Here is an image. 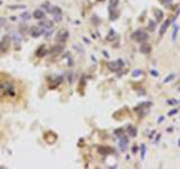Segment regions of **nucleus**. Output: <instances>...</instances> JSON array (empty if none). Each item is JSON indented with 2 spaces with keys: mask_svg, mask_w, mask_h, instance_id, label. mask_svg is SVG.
Returning a JSON list of instances; mask_svg holds the SVG:
<instances>
[{
  "mask_svg": "<svg viewBox=\"0 0 180 169\" xmlns=\"http://www.w3.org/2000/svg\"><path fill=\"white\" fill-rule=\"evenodd\" d=\"M18 95L16 83L9 76L0 73V100L6 98H15Z\"/></svg>",
  "mask_w": 180,
  "mask_h": 169,
  "instance_id": "f257e3e1",
  "label": "nucleus"
},
{
  "mask_svg": "<svg viewBox=\"0 0 180 169\" xmlns=\"http://www.w3.org/2000/svg\"><path fill=\"white\" fill-rule=\"evenodd\" d=\"M132 38H133V40H135L136 42L143 43V42H145V41L148 38V35L145 33V32L141 31V29H137L136 32H134V33L132 34Z\"/></svg>",
  "mask_w": 180,
  "mask_h": 169,
  "instance_id": "f03ea898",
  "label": "nucleus"
},
{
  "mask_svg": "<svg viewBox=\"0 0 180 169\" xmlns=\"http://www.w3.org/2000/svg\"><path fill=\"white\" fill-rule=\"evenodd\" d=\"M10 46V37L9 36H4L2 40L0 41V52H7Z\"/></svg>",
  "mask_w": 180,
  "mask_h": 169,
  "instance_id": "7ed1b4c3",
  "label": "nucleus"
},
{
  "mask_svg": "<svg viewBox=\"0 0 180 169\" xmlns=\"http://www.w3.org/2000/svg\"><path fill=\"white\" fill-rule=\"evenodd\" d=\"M68 37H69V32L65 28L60 29L58 32V34H56V41L58 42H65L68 40Z\"/></svg>",
  "mask_w": 180,
  "mask_h": 169,
  "instance_id": "20e7f679",
  "label": "nucleus"
},
{
  "mask_svg": "<svg viewBox=\"0 0 180 169\" xmlns=\"http://www.w3.org/2000/svg\"><path fill=\"white\" fill-rule=\"evenodd\" d=\"M123 61L122 60H117V61H114V62H109L108 63V69L110 71H118L122 67H123Z\"/></svg>",
  "mask_w": 180,
  "mask_h": 169,
  "instance_id": "39448f33",
  "label": "nucleus"
},
{
  "mask_svg": "<svg viewBox=\"0 0 180 169\" xmlns=\"http://www.w3.org/2000/svg\"><path fill=\"white\" fill-rule=\"evenodd\" d=\"M127 143H128V139L126 136H124V135H122L119 137V149L122 151H125L126 148H127Z\"/></svg>",
  "mask_w": 180,
  "mask_h": 169,
  "instance_id": "423d86ee",
  "label": "nucleus"
},
{
  "mask_svg": "<svg viewBox=\"0 0 180 169\" xmlns=\"http://www.w3.org/2000/svg\"><path fill=\"white\" fill-rule=\"evenodd\" d=\"M53 22L52 20H48V19H45V20H42L40 22V26L43 27V28H46V29H51L53 28Z\"/></svg>",
  "mask_w": 180,
  "mask_h": 169,
  "instance_id": "0eeeda50",
  "label": "nucleus"
},
{
  "mask_svg": "<svg viewBox=\"0 0 180 169\" xmlns=\"http://www.w3.org/2000/svg\"><path fill=\"white\" fill-rule=\"evenodd\" d=\"M45 33V29L43 28H36V27H34V28H32V36L33 37H38V36H40L42 34Z\"/></svg>",
  "mask_w": 180,
  "mask_h": 169,
  "instance_id": "6e6552de",
  "label": "nucleus"
},
{
  "mask_svg": "<svg viewBox=\"0 0 180 169\" xmlns=\"http://www.w3.org/2000/svg\"><path fill=\"white\" fill-rule=\"evenodd\" d=\"M46 54H47V50L44 45H43V46H40L38 50L36 51V56H38V58H43V56H45Z\"/></svg>",
  "mask_w": 180,
  "mask_h": 169,
  "instance_id": "1a4fd4ad",
  "label": "nucleus"
},
{
  "mask_svg": "<svg viewBox=\"0 0 180 169\" xmlns=\"http://www.w3.org/2000/svg\"><path fill=\"white\" fill-rule=\"evenodd\" d=\"M112 151V150L110 148H108V146H99L98 148V152L102 155H107L108 153H110Z\"/></svg>",
  "mask_w": 180,
  "mask_h": 169,
  "instance_id": "9d476101",
  "label": "nucleus"
},
{
  "mask_svg": "<svg viewBox=\"0 0 180 169\" xmlns=\"http://www.w3.org/2000/svg\"><path fill=\"white\" fill-rule=\"evenodd\" d=\"M169 25H170V19H166L161 26V29H160V32H159L160 35H163V34L166 33V28L169 27Z\"/></svg>",
  "mask_w": 180,
  "mask_h": 169,
  "instance_id": "9b49d317",
  "label": "nucleus"
},
{
  "mask_svg": "<svg viewBox=\"0 0 180 169\" xmlns=\"http://www.w3.org/2000/svg\"><path fill=\"white\" fill-rule=\"evenodd\" d=\"M44 13H43V10H40V9H37V10L34 11L33 14V17L35 18V19H42V18H44Z\"/></svg>",
  "mask_w": 180,
  "mask_h": 169,
  "instance_id": "f8f14e48",
  "label": "nucleus"
},
{
  "mask_svg": "<svg viewBox=\"0 0 180 169\" xmlns=\"http://www.w3.org/2000/svg\"><path fill=\"white\" fill-rule=\"evenodd\" d=\"M140 51H141V53H144V54H148L151 52V46L148 44H143L141 46V49H140Z\"/></svg>",
  "mask_w": 180,
  "mask_h": 169,
  "instance_id": "ddd939ff",
  "label": "nucleus"
},
{
  "mask_svg": "<svg viewBox=\"0 0 180 169\" xmlns=\"http://www.w3.org/2000/svg\"><path fill=\"white\" fill-rule=\"evenodd\" d=\"M48 13H51V14H53V15H58V14H61V9L58 8V7H56V6H54V7H50V9H48Z\"/></svg>",
  "mask_w": 180,
  "mask_h": 169,
  "instance_id": "4468645a",
  "label": "nucleus"
},
{
  "mask_svg": "<svg viewBox=\"0 0 180 169\" xmlns=\"http://www.w3.org/2000/svg\"><path fill=\"white\" fill-rule=\"evenodd\" d=\"M62 51H63V46H61V45H56V46H54L50 52H52L53 54H58V53H61Z\"/></svg>",
  "mask_w": 180,
  "mask_h": 169,
  "instance_id": "2eb2a0df",
  "label": "nucleus"
},
{
  "mask_svg": "<svg viewBox=\"0 0 180 169\" xmlns=\"http://www.w3.org/2000/svg\"><path fill=\"white\" fill-rule=\"evenodd\" d=\"M12 40H14V42H16V43H18V44H19L20 41H22V35H20L19 33H14Z\"/></svg>",
  "mask_w": 180,
  "mask_h": 169,
  "instance_id": "dca6fc26",
  "label": "nucleus"
},
{
  "mask_svg": "<svg viewBox=\"0 0 180 169\" xmlns=\"http://www.w3.org/2000/svg\"><path fill=\"white\" fill-rule=\"evenodd\" d=\"M155 17H156V20L158 22H160V20H162V17H163V13L160 10H156L155 11Z\"/></svg>",
  "mask_w": 180,
  "mask_h": 169,
  "instance_id": "f3484780",
  "label": "nucleus"
},
{
  "mask_svg": "<svg viewBox=\"0 0 180 169\" xmlns=\"http://www.w3.org/2000/svg\"><path fill=\"white\" fill-rule=\"evenodd\" d=\"M128 133H130V135L132 137H134V136H136L137 131H136V128H135V127H130V128H128Z\"/></svg>",
  "mask_w": 180,
  "mask_h": 169,
  "instance_id": "a211bd4d",
  "label": "nucleus"
},
{
  "mask_svg": "<svg viewBox=\"0 0 180 169\" xmlns=\"http://www.w3.org/2000/svg\"><path fill=\"white\" fill-rule=\"evenodd\" d=\"M155 26H156V23H155V22H153V20H151V22H150V24H148V31H154Z\"/></svg>",
  "mask_w": 180,
  "mask_h": 169,
  "instance_id": "6ab92c4d",
  "label": "nucleus"
},
{
  "mask_svg": "<svg viewBox=\"0 0 180 169\" xmlns=\"http://www.w3.org/2000/svg\"><path fill=\"white\" fill-rule=\"evenodd\" d=\"M118 5V0H110V4H109V9H114L115 7Z\"/></svg>",
  "mask_w": 180,
  "mask_h": 169,
  "instance_id": "aec40b11",
  "label": "nucleus"
},
{
  "mask_svg": "<svg viewBox=\"0 0 180 169\" xmlns=\"http://www.w3.org/2000/svg\"><path fill=\"white\" fill-rule=\"evenodd\" d=\"M178 31H179V26H177V25H176V26H174V29H173V35H172V40H173V41H176V38H177Z\"/></svg>",
  "mask_w": 180,
  "mask_h": 169,
  "instance_id": "412c9836",
  "label": "nucleus"
},
{
  "mask_svg": "<svg viewBox=\"0 0 180 169\" xmlns=\"http://www.w3.org/2000/svg\"><path fill=\"white\" fill-rule=\"evenodd\" d=\"M114 133H115V135H117L118 137H120L122 135H124V131H123V128H118V130H116Z\"/></svg>",
  "mask_w": 180,
  "mask_h": 169,
  "instance_id": "4be33fe9",
  "label": "nucleus"
},
{
  "mask_svg": "<svg viewBox=\"0 0 180 169\" xmlns=\"http://www.w3.org/2000/svg\"><path fill=\"white\" fill-rule=\"evenodd\" d=\"M174 77H176L174 74H173V73H171L170 76H168L166 79H164V83H166V82H169V81H170V80H172V79L174 78Z\"/></svg>",
  "mask_w": 180,
  "mask_h": 169,
  "instance_id": "5701e85b",
  "label": "nucleus"
},
{
  "mask_svg": "<svg viewBox=\"0 0 180 169\" xmlns=\"http://www.w3.org/2000/svg\"><path fill=\"white\" fill-rule=\"evenodd\" d=\"M61 19H62V14L54 15V20H55V22H61Z\"/></svg>",
  "mask_w": 180,
  "mask_h": 169,
  "instance_id": "b1692460",
  "label": "nucleus"
},
{
  "mask_svg": "<svg viewBox=\"0 0 180 169\" xmlns=\"http://www.w3.org/2000/svg\"><path fill=\"white\" fill-rule=\"evenodd\" d=\"M50 7H51V6H50V2H45V4H44V5H43V6H42V9H46V10L48 11Z\"/></svg>",
  "mask_w": 180,
  "mask_h": 169,
  "instance_id": "393cba45",
  "label": "nucleus"
},
{
  "mask_svg": "<svg viewBox=\"0 0 180 169\" xmlns=\"http://www.w3.org/2000/svg\"><path fill=\"white\" fill-rule=\"evenodd\" d=\"M144 157H145V145L142 144V159H144Z\"/></svg>",
  "mask_w": 180,
  "mask_h": 169,
  "instance_id": "a878e982",
  "label": "nucleus"
},
{
  "mask_svg": "<svg viewBox=\"0 0 180 169\" xmlns=\"http://www.w3.org/2000/svg\"><path fill=\"white\" fill-rule=\"evenodd\" d=\"M141 73H142L141 70H135V71L133 72V76H134V77H137V76H140Z\"/></svg>",
  "mask_w": 180,
  "mask_h": 169,
  "instance_id": "bb28decb",
  "label": "nucleus"
},
{
  "mask_svg": "<svg viewBox=\"0 0 180 169\" xmlns=\"http://www.w3.org/2000/svg\"><path fill=\"white\" fill-rule=\"evenodd\" d=\"M28 17H29V15H28L27 13L22 14V19H25V20H26V19H28Z\"/></svg>",
  "mask_w": 180,
  "mask_h": 169,
  "instance_id": "cd10ccee",
  "label": "nucleus"
},
{
  "mask_svg": "<svg viewBox=\"0 0 180 169\" xmlns=\"http://www.w3.org/2000/svg\"><path fill=\"white\" fill-rule=\"evenodd\" d=\"M177 113H178L177 109H173V110H171V112H169V116H172V115L177 114Z\"/></svg>",
  "mask_w": 180,
  "mask_h": 169,
  "instance_id": "c85d7f7f",
  "label": "nucleus"
},
{
  "mask_svg": "<svg viewBox=\"0 0 180 169\" xmlns=\"http://www.w3.org/2000/svg\"><path fill=\"white\" fill-rule=\"evenodd\" d=\"M176 103H177V100H176V99H169V100H168V104H171V105H174Z\"/></svg>",
  "mask_w": 180,
  "mask_h": 169,
  "instance_id": "c756f323",
  "label": "nucleus"
},
{
  "mask_svg": "<svg viewBox=\"0 0 180 169\" xmlns=\"http://www.w3.org/2000/svg\"><path fill=\"white\" fill-rule=\"evenodd\" d=\"M9 8H24V6H9Z\"/></svg>",
  "mask_w": 180,
  "mask_h": 169,
  "instance_id": "7c9ffc66",
  "label": "nucleus"
},
{
  "mask_svg": "<svg viewBox=\"0 0 180 169\" xmlns=\"http://www.w3.org/2000/svg\"><path fill=\"white\" fill-rule=\"evenodd\" d=\"M151 73H152V76L158 77V72H156V71H151Z\"/></svg>",
  "mask_w": 180,
  "mask_h": 169,
  "instance_id": "2f4dec72",
  "label": "nucleus"
},
{
  "mask_svg": "<svg viewBox=\"0 0 180 169\" xmlns=\"http://www.w3.org/2000/svg\"><path fill=\"white\" fill-rule=\"evenodd\" d=\"M4 23V18H0V26H1Z\"/></svg>",
  "mask_w": 180,
  "mask_h": 169,
  "instance_id": "473e14b6",
  "label": "nucleus"
},
{
  "mask_svg": "<svg viewBox=\"0 0 180 169\" xmlns=\"http://www.w3.org/2000/svg\"><path fill=\"white\" fill-rule=\"evenodd\" d=\"M163 119H164L163 117H160V118H159V123H161V121H163Z\"/></svg>",
  "mask_w": 180,
  "mask_h": 169,
  "instance_id": "72a5a7b5",
  "label": "nucleus"
},
{
  "mask_svg": "<svg viewBox=\"0 0 180 169\" xmlns=\"http://www.w3.org/2000/svg\"><path fill=\"white\" fill-rule=\"evenodd\" d=\"M136 151H137V148H136V146H135V148H133V152H136Z\"/></svg>",
  "mask_w": 180,
  "mask_h": 169,
  "instance_id": "f704fd0d",
  "label": "nucleus"
},
{
  "mask_svg": "<svg viewBox=\"0 0 180 169\" xmlns=\"http://www.w3.org/2000/svg\"><path fill=\"white\" fill-rule=\"evenodd\" d=\"M179 145H180V141H179Z\"/></svg>",
  "mask_w": 180,
  "mask_h": 169,
  "instance_id": "c9c22d12",
  "label": "nucleus"
},
{
  "mask_svg": "<svg viewBox=\"0 0 180 169\" xmlns=\"http://www.w3.org/2000/svg\"><path fill=\"white\" fill-rule=\"evenodd\" d=\"M179 90H180V87H179Z\"/></svg>",
  "mask_w": 180,
  "mask_h": 169,
  "instance_id": "e433bc0d",
  "label": "nucleus"
},
{
  "mask_svg": "<svg viewBox=\"0 0 180 169\" xmlns=\"http://www.w3.org/2000/svg\"><path fill=\"white\" fill-rule=\"evenodd\" d=\"M0 4H1V2H0Z\"/></svg>",
  "mask_w": 180,
  "mask_h": 169,
  "instance_id": "4c0bfd02",
  "label": "nucleus"
}]
</instances>
